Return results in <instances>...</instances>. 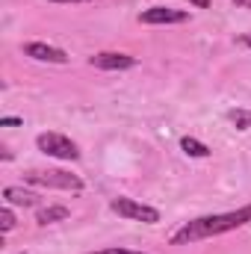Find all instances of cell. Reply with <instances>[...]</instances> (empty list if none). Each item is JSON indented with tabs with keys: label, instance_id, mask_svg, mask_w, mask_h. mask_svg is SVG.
<instances>
[{
	"label": "cell",
	"instance_id": "cell-5",
	"mask_svg": "<svg viewBox=\"0 0 251 254\" xmlns=\"http://www.w3.org/2000/svg\"><path fill=\"white\" fill-rule=\"evenodd\" d=\"M92 68H101V71H127L136 65V57L130 54H119V51H104V54H95L89 57Z\"/></svg>",
	"mask_w": 251,
	"mask_h": 254
},
{
	"label": "cell",
	"instance_id": "cell-7",
	"mask_svg": "<svg viewBox=\"0 0 251 254\" xmlns=\"http://www.w3.org/2000/svg\"><path fill=\"white\" fill-rule=\"evenodd\" d=\"M24 54L39 60V63H51V65H65L68 63V54L63 48H54V45H45V42H30L24 45Z\"/></svg>",
	"mask_w": 251,
	"mask_h": 254
},
{
	"label": "cell",
	"instance_id": "cell-10",
	"mask_svg": "<svg viewBox=\"0 0 251 254\" xmlns=\"http://www.w3.org/2000/svg\"><path fill=\"white\" fill-rule=\"evenodd\" d=\"M181 148H184V154H189V157H207V154H210V148H207L204 142L192 139V136H184V139H181Z\"/></svg>",
	"mask_w": 251,
	"mask_h": 254
},
{
	"label": "cell",
	"instance_id": "cell-17",
	"mask_svg": "<svg viewBox=\"0 0 251 254\" xmlns=\"http://www.w3.org/2000/svg\"><path fill=\"white\" fill-rule=\"evenodd\" d=\"M51 3H95V0H51Z\"/></svg>",
	"mask_w": 251,
	"mask_h": 254
},
{
	"label": "cell",
	"instance_id": "cell-6",
	"mask_svg": "<svg viewBox=\"0 0 251 254\" xmlns=\"http://www.w3.org/2000/svg\"><path fill=\"white\" fill-rule=\"evenodd\" d=\"M142 24H184L189 21V12L184 9H169V6H151L139 15Z\"/></svg>",
	"mask_w": 251,
	"mask_h": 254
},
{
	"label": "cell",
	"instance_id": "cell-14",
	"mask_svg": "<svg viewBox=\"0 0 251 254\" xmlns=\"http://www.w3.org/2000/svg\"><path fill=\"white\" fill-rule=\"evenodd\" d=\"M18 125H24L21 119H15V116H6V119H0V127H18Z\"/></svg>",
	"mask_w": 251,
	"mask_h": 254
},
{
	"label": "cell",
	"instance_id": "cell-15",
	"mask_svg": "<svg viewBox=\"0 0 251 254\" xmlns=\"http://www.w3.org/2000/svg\"><path fill=\"white\" fill-rule=\"evenodd\" d=\"M195 9H210V0H189Z\"/></svg>",
	"mask_w": 251,
	"mask_h": 254
},
{
	"label": "cell",
	"instance_id": "cell-3",
	"mask_svg": "<svg viewBox=\"0 0 251 254\" xmlns=\"http://www.w3.org/2000/svg\"><path fill=\"white\" fill-rule=\"evenodd\" d=\"M36 145L48 157H57V160H80V148L68 136H63V133H39L36 136Z\"/></svg>",
	"mask_w": 251,
	"mask_h": 254
},
{
	"label": "cell",
	"instance_id": "cell-1",
	"mask_svg": "<svg viewBox=\"0 0 251 254\" xmlns=\"http://www.w3.org/2000/svg\"><path fill=\"white\" fill-rule=\"evenodd\" d=\"M249 222H251V204L249 207H240V210H231V213L198 216V219L181 225V228L172 234V246H189V243H198V240H210V237L237 231V228H243V225H249Z\"/></svg>",
	"mask_w": 251,
	"mask_h": 254
},
{
	"label": "cell",
	"instance_id": "cell-9",
	"mask_svg": "<svg viewBox=\"0 0 251 254\" xmlns=\"http://www.w3.org/2000/svg\"><path fill=\"white\" fill-rule=\"evenodd\" d=\"M68 207H63V204H51V207H45V210H39V216H36V222L39 225H54V222H63V219H68Z\"/></svg>",
	"mask_w": 251,
	"mask_h": 254
},
{
	"label": "cell",
	"instance_id": "cell-18",
	"mask_svg": "<svg viewBox=\"0 0 251 254\" xmlns=\"http://www.w3.org/2000/svg\"><path fill=\"white\" fill-rule=\"evenodd\" d=\"M234 6H243V9H251V0H234Z\"/></svg>",
	"mask_w": 251,
	"mask_h": 254
},
{
	"label": "cell",
	"instance_id": "cell-12",
	"mask_svg": "<svg viewBox=\"0 0 251 254\" xmlns=\"http://www.w3.org/2000/svg\"><path fill=\"white\" fill-rule=\"evenodd\" d=\"M15 228V213H12V207L6 204L3 210H0V231L6 234V231H12Z\"/></svg>",
	"mask_w": 251,
	"mask_h": 254
},
{
	"label": "cell",
	"instance_id": "cell-2",
	"mask_svg": "<svg viewBox=\"0 0 251 254\" xmlns=\"http://www.w3.org/2000/svg\"><path fill=\"white\" fill-rule=\"evenodd\" d=\"M110 210L119 213V216H125V219H133V222H145V225H157V222H160V210H157V207L139 204V201H133V198H125V195L113 198V201H110Z\"/></svg>",
	"mask_w": 251,
	"mask_h": 254
},
{
	"label": "cell",
	"instance_id": "cell-11",
	"mask_svg": "<svg viewBox=\"0 0 251 254\" xmlns=\"http://www.w3.org/2000/svg\"><path fill=\"white\" fill-rule=\"evenodd\" d=\"M228 119L237 125V130H249L251 127V113H246V110H231Z\"/></svg>",
	"mask_w": 251,
	"mask_h": 254
},
{
	"label": "cell",
	"instance_id": "cell-13",
	"mask_svg": "<svg viewBox=\"0 0 251 254\" xmlns=\"http://www.w3.org/2000/svg\"><path fill=\"white\" fill-rule=\"evenodd\" d=\"M89 254H145V252H130V249H101V252H89Z\"/></svg>",
	"mask_w": 251,
	"mask_h": 254
},
{
	"label": "cell",
	"instance_id": "cell-8",
	"mask_svg": "<svg viewBox=\"0 0 251 254\" xmlns=\"http://www.w3.org/2000/svg\"><path fill=\"white\" fill-rule=\"evenodd\" d=\"M3 198H6L9 207H36L39 204V195L24 190V187H6L3 190Z\"/></svg>",
	"mask_w": 251,
	"mask_h": 254
},
{
	"label": "cell",
	"instance_id": "cell-16",
	"mask_svg": "<svg viewBox=\"0 0 251 254\" xmlns=\"http://www.w3.org/2000/svg\"><path fill=\"white\" fill-rule=\"evenodd\" d=\"M237 42H240V45H246V48H251V33H243Z\"/></svg>",
	"mask_w": 251,
	"mask_h": 254
},
{
	"label": "cell",
	"instance_id": "cell-4",
	"mask_svg": "<svg viewBox=\"0 0 251 254\" xmlns=\"http://www.w3.org/2000/svg\"><path fill=\"white\" fill-rule=\"evenodd\" d=\"M27 184H36V187H57V190H74L80 192L83 190V181L77 175H68V172H30L27 175Z\"/></svg>",
	"mask_w": 251,
	"mask_h": 254
}]
</instances>
